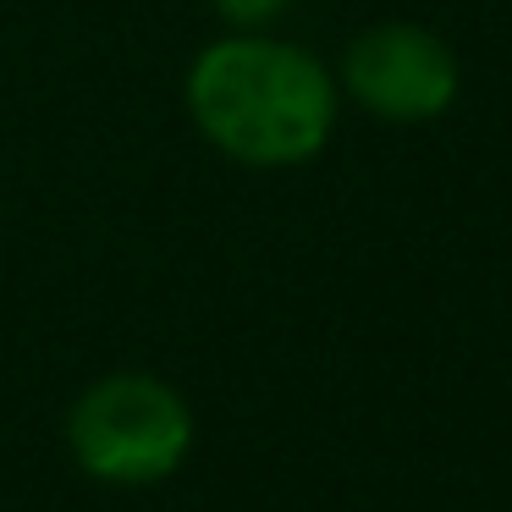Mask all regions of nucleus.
I'll use <instances>...</instances> for the list:
<instances>
[{
    "label": "nucleus",
    "instance_id": "nucleus-1",
    "mask_svg": "<svg viewBox=\"0 0 512 512\" xmlns=\"http://www.w3.org/2000/svg\"><path fill=\"white\" fill-rule=\"evenodd\" d=\"M188 111L243 166H303L336 127V83L298 45L221 39L193 61Z\"/></svg>",
    "mask_w": 512,
    "mask_h": 512
},
{
    "label": "nucleus",
    "instance_id": "nucleus-2",
    "mask_svg": "<svg viewBox=\"0 0 512 512\" xmlns=\"http://www.w3.org/2000/svg\"><path fill=\"white\" fill-rule=\"evenodd\" d=\"M72 457L105 485H160L193 446V413L166 380L111 375L94 380L67 419Z\"/></svg>",
    "mask_w": 512,
    "mask_h": 512
},
{
    "label": "nucleus",
    "instance_id": "nucleus-3",
    "mask_svg": "<svg viewBox=\"0 0 512 512\" xmlns=\"http://www.w3.org/2000/svg\"><path fill=\"white\" fill-rule=\"evenodd\" d=\"M342 83L380 122H435L457 100V56L419 23H380L347 45Z\"/></svg>",
    "mask_w": 512,
    "mask_h": 512
},
{
    "label": "nucleus",
    "instance_id": "nucleus-4",
    "mask_svg": "<svg viewBox=\"0 0 512 512\" xmlns=\"http://www.w3.org/2000/svg\"><path fill=\"white\" fill-rule=\"evenodd\" d=\"M281 6H287V0H221V12L232 17V23H265Z\"/></svg>",
    "mask_w": 512,
    "mask_h": 512
}]
</instances>
